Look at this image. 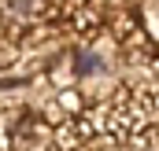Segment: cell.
<instances>
[{"instance_id":"6da1fadb","label":"cell","mask_w":159,"mask_h":151,"mask_svg":"<svg viewBox=\"0 0 159 151\" xmlns=\"http://www.w3.org/2000/svg\"><path fill=\"white\" fill-rule=\"evenodd\" d=\"M93 70H100V63H96V55H78V74H93Z\"/></svg>"}]
</instances>
